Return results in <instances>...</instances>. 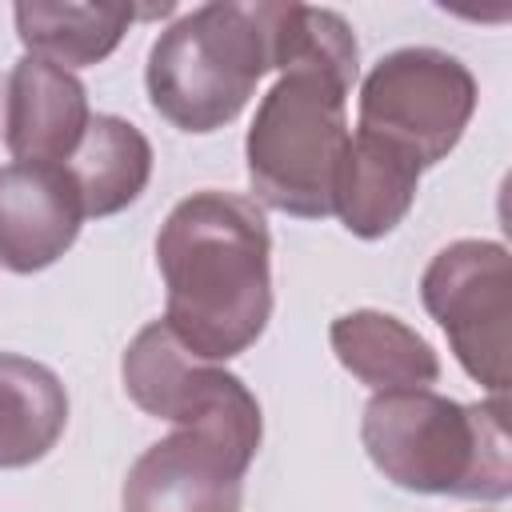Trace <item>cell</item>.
Listing matches in <instances>:
<instances>
[{
	"label": "cell",
	"instance_id": "6da1fadb",
	"mask_svg": "<svg viewBox=\"0 0 512 512\" xmlns=\"http://www.w3.org/2000/svg\"><path fill=\"white\" fill-rule=\"evenodd\" d=\"M268 256L272 236L256 200L220 188L184 196L156 236L172 336L212 364L252 348L272 316Z\"/></svg>",
	"mask_w": 512,
	"mask_h": 512
},
{
	"label": "cell",
	"instance_id": "7a4b0ae2",
	"mask_svg": "<svg viewBox=\"0 0 512 512\" xmlns=\"http://www.w3.org/2000/svg\"><path fill=\"white\" fill-rule=\"evenodd\" d=\"M360 440L384 480L420 496L508 500L512 436L508 400L460 404L432 388L376 392L360 416Z\"/></svg>",
	"mask_w": 512,
	"mask_h": 512
},
{
	"label": "cell",
	"instance_id": "3957f363",
	"mask_svg": "<svg viewBox=\"0 0 512 512\" xmlns=\"http://www.w3.org/2000/svg\"><path fill=\"white\" fill-rule=\"evenodd\" d=\"M272 72V0H216L168 24L144 68L152 108L180 132H216Z\"/></svg>",
	"mask_w": 512,
	"mask_h": 512
},
{
	"label": "cell",
	"instance_id": "277c9868",
	"mask_svg": "<svg viewBox=\"0 0 512 512\" xmlns=\"http://www.w3.org/2000/svg\"><path fill=\"white\" fill-rule=\"evenodd\" d=\"M348 92V80L320 68L280 72L264 92L244 140L248 184L264 208L300 220L332 216L336 172L352 140Z\"/></svg>",
	"mask_w": 512,
	"mask_h": 512
},
{
	"label": "cell",
	"instance_id": "5b68a950",
	"mask_svg": "<svg viewBox=\"0 0 512 512\" xmlns=\"http://www.w3.org/2000/svg\"><path fill=\"white\" fill-rule=\"evenodd\" d=\"M476 112V76L444 48L412 44L380 56L360 84L356 132L392 144L424 168L440 164Z\"/></svg>",
	"mask_w": 512,
	"mask_h": 512
},
{
	"label": "cell",
	"instance_id": "8992f818",
	"mask_svg": "<svg viewBox=\"0 0 512 512\" xmlns=\"http://www.w3.org/2000/svg\"><path fill=\"white\" fill-rule=\"evenodd\" d=\"M124 392L132 404L176 428H192L224 440L240 456L256 460L264 440L260 404L236 372L188 352L164 320L144 324L120 360Z\"/></svg>",
	"mask_w": 512,
	"mask_h": 512
},
{
	"label": "cell",
	"instance_id": "52a82bcc",
	"mask_svg": "<svg viewBox=\"0 0 512 512\" xmlns=\"http://www.w3.org/2000/svg\"><path fill=\"white\" fill-rule=\"evenodd\" d=\"M420 300L444 328L460 368L508 396V328H512V260L496 240H452L440 248L424 276Z\"/></svg>",
	"mask_w": 512,
	"mask_h": 512
},
{
	"label": "cell",
	"instance_id": "ba28073f",
	"mask_svg": "<svg viewBox=\"0 0 512 512\" xmlns=\"http://www.w3.org/2000/svg\"><path fill=\"white\" fill-rule=\"evenodd\" d=\"M248 456L216 436L176 428L144 448L120 488L124 512H240Z\"/></svg>",
	"mask_w": 512,
	"mask_h": 512
},
{
	"label": "cell",
	"instance_id": "9c48e42d",
	"mask_svg": "<svg viewBox=\"0 0 512 512\" xmlns=\"http://www.w3.org/2000/svg\"><path fill=\"white\" fill-rule=\"evenodd\" d=\"M84 208L64 164L0 168V268L28 276L56 264L80 236Z\"/></svg>",
	"mask_w": 512,
	"mask_h": 512
},
{
	"label": "cell",
	"instance_id": "30bf717a",
	"mask_svg": "<svg viewBox=\"0 0 512 512\" xmlns=\"http://www.w3.org/2000/svg\"><path fill=\"white\" fill-rule=\"evenodd\" d=\"M88 92L76 72L20 56L4 92V144L16 164H64L88 128Z\"/></svg>",
	"mask_w": 512,
	"mask_h": 512
},
{
	"label": "cell",
	"instance_id": "8fae6325",
	"mask_svg": "<svg viewBox=\"0 0 512 512\" xmlns=\"http://www.w3.org/2000/svg\"><path fill=\"white\" fill-rule=\"evenodd\" d=\"M420 188V164L384 140L352 136L336 172L332 212L360 240L388 236L412 208Z\"/></svg>",
	"mask_w": 512,
	"mask_h": 512
},
{
	"label": "cell",
	"instance_id": "7c38bea8",
	"mask_svg": "<svg viewBox=\"0 0 512 512\" xmlns=\"http://www.w3.org/2000/svg\"><path fill=\"white\" fill-rule=\"evenodd\" d=\"M328 340L336 360L376 392L428 388L440 380L436 348L392 312H376V308L344 312L332 320Z\"/></svg>",
	"mask_w": 512,
	"mask_h": 512
},
{
	"label": "cell",
	"instance_id": "4fadbf2b",
	"mask_svg": "<svg viewBox=\"0 0 512 512\" xmlns=\"http://www.w3.org/2000/svg\"><path fill=\"white\" fill-rule=\"evenodd\" d=\"M164 16L172 4L160 8H132V4H68V0H20L12 8L16 36L28 56H40L64 72L100 64L116 52L128 24L136 16Z\"/></svg>",
	"mask_w": 512,
	"mask_h": 512
},
{
	"label": "cell",
	"instance_id": "5bb4252c",
	"mask_svg": "<svg viewBox=\"0 0 512 512\" xmlns=\"http://www.w3.org/2000/svg\"><path fill=\"white\" fill-rule=\"evenodd\" d=\"M64 172L76 184L84 220L116 216L140 200L152 180V144L148 136L120 116H92L76 152L64 160Z\"/></svg>",
	"mask_w": 512,
	"mask_h": 512
},
{
	"label": "cell",
	"instance_id": "9a60e30c",
	"mask_svg": "<svg viewBox=\"0 0 512 512\" xmlns=\"http://www.w3.org/2000/svg\"><path fill=\"white\" fill-rule=\"evenodd\" d=\"M68 424V392L60 376L28 356L0 352V468L44 460Z\"/></svg>",
	"mask_w": 512,
	"mask_h": 512
}]
</instances>
